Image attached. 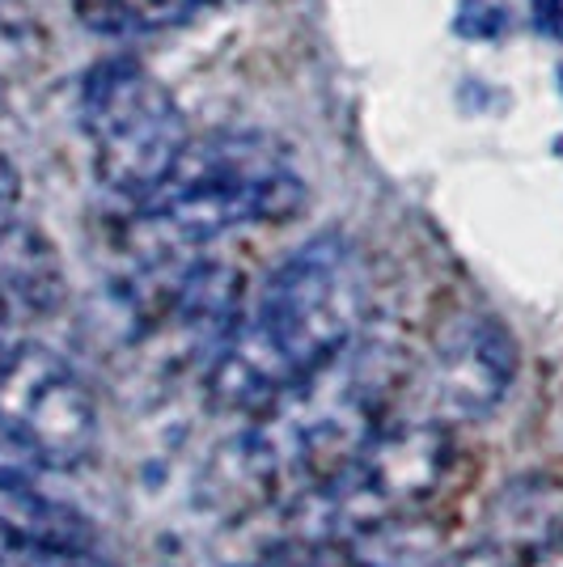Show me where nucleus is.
<instances>
[{"label":"nucleus","mask_w":563,"mask_h":567,"mask_svg":"<svg viewBox=\"0 0 563 567\" xmlns=\"http://www.w3.org/2000/svg\"><path fill=\"white\" fill-rule=\"evenodd\" d=\"M373 284L352 237L301 241L242 309L229 339L212 355L204 394L216 411L250 420L369 331Z\"/></svg>","instance_id":"nucleus-1"},{"label":"nucleus","mask_w":563,"mask_h":567,"mask_svg":"<svg viewBox=\"0 0 563 567\" xmlns=\"http://www.w3.org/2000/svg\"><path fill=\"white\" fill-rule=\"evenodd\" d=\"M407 373L399 348L365 331L352 348L258 406L229 462V478L246 487V508H280L344 471L395 411Z\"/></svg>","instance_id":"nucleus-2"},{"label":"nucleus","mask_w":563,"mask_h":567,"mask_svg":"<svg viewBox=\"0 0 563 567\" xmlns=\"http://www.w3.org/2000/svg\"><path fill=\"white\" fill-rule=\"evenodd\" d=\"M301 208L306 183L280 144L258 132L191 136L170 178L132 204L127 246L141 262L187 259L237 229L280 225Z\"/></svg>","instance_id":"nucleus-3"},{"label":"nucleus","mask_w":563,"mask_h":567,"mask_svg":"<svg viewBox=\"0 0 563 567\" xmlns=\"http://www.w3.org/2000/svg\"><path fill=\"white\" fill-rule=\"evenodd\" d=\"M76 111L98 183L123 204L149 199L191 144L174 94L136 60L94 64L81 81Z\"/></svg>","instance_id":"nucleus-4"},{"label":"nucleus","mask_w":563,"mask_h":567,"mask_svg":"<svg viewBox=\"0 0 563 567\" xmlns=\"http://www.w3.org/2000/svg\"><path fill=\"white\" fill-rule=\"evenodd\" d=\"M102 420L85 378L43 343L0 339V445L22 471H76L98 453Z\"/></svg>","instance_id":"nucleus-5"},{"label":"nucleus","mask_w":563,"mask_h":567,"mask_svg":"<svg viewBox=\"0 0 563 567\" xmlns=\"http://www.w3.org/2000/svg\"><path fill=\"white\" fill-rule=\"evenodd\" d=\"M516 339L495 313H453L423 352L420 411L449 427L488 420L516 381Z\"/></svg>","instance_id":"nucleus-6"},{"label":"nucleus","mask_w":563,"mask_h":567,"mask_svg":"<svg viewBox=\"0 0 563 567\" xmlns=\"http://www.w3.org/2000/svg\"><path fill=\"white\" fill-rule=\"evenodd\" d=\"M488 546L509 564H530L563 546V483L546 474H525L504 483L488 513Z\"/></svg>","instance_id":"nucleus-7"},{"label":"nucleus","mask_w":563,"mask_h":567,"mask_svg":"<svg viewBox=\"0 0 563 567\" xmlns=\"http://www.w3.org/2000/svg\"><path fill=\"white\" fill-rule=\"evenodd\" d=\"M0 529L34 546H94V525L69 508L64 499L48 496L25 483V474H0Z\"/></svg>","instance_id":"nucleus-8"},{"label":"nucleus","mask_w":563,"mask_h":567,"mask_svg":"<svg viewBox=\"0 0 563 567\" xmlns=\"http://www.w3.org/2000/svg\"><path fill=\"white\" fill-rule=\"evenodd\" d=\"M204 0H76V13L102 34H157L183 25Z\"/></svg>","instance_id":"nucleus-9"},{"label":"nucleus","mask_w":563,"mask_h":567,"mask_svg":"<svg viewBox=\"0 0 563 567\" xmlns=\"http://www.w3.org/2000/svg\"><path fill=\"white\" fill-rule=\"evenodd\" d=\"M323 567H377V564H369V559L352 555V559H335V564H323Z\"/></svg>","instance_id":"nucleus-10"},{"label":"nucleus","mask_w":563,"mask_h":567,"mask_svg":"<svg viewBox=\"0 0 563 567\" xmlns=\"http://www.w3.org/2000/svg\"><path fill=\"white\" fill-rule=\"evenodd\" d=\"M4 318H9V306L0 301V339H4Z\"/></svg>","instance_id":"nucleus-11"},{"label":"nucleus","mask_w":563,"mask_h":567,"mask_svg":"<svg viewBox=\"0 0 563 567\" xmlns=\"http://www.w3.org/2000/svg\"><path fill=\"white\" fill-rule=\"evenodd\" d=\"M0 229H4V225H0Z\"/></svg>","instance_id":"nucleus-12"}]
</instances>
